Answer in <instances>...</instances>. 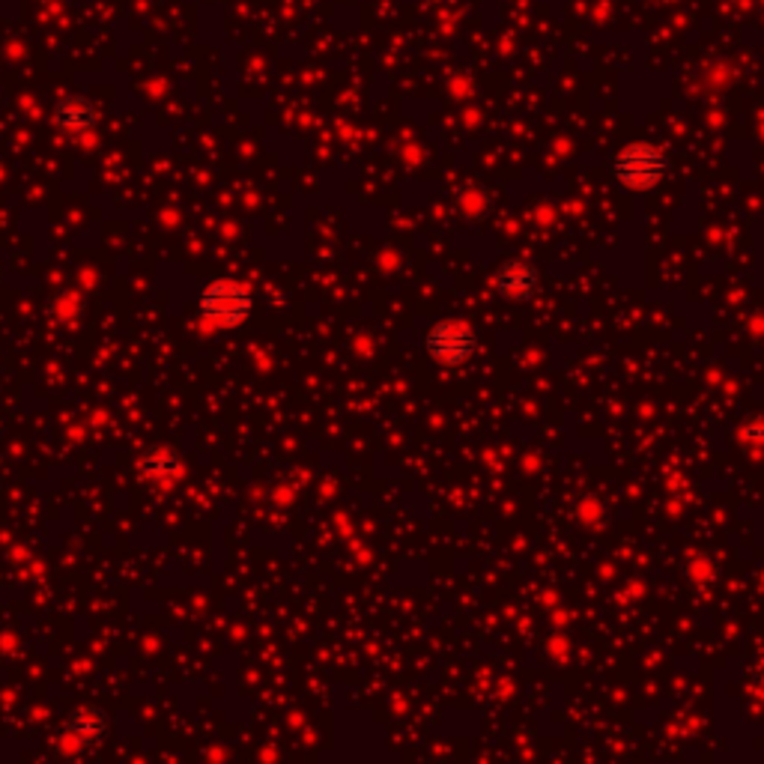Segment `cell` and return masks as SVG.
<instances>
[{"instance_id": "obj_3", "label": "cell", "mask_w": 764, "mask_h": 764, "mask_svg": "<svg viewBox=\"0 0 764 764\" xmlns=\"http://www.w3.org/2000/svg\"><path fill=\"white\" fill-rule=\"evenodd\" d=\"M424 350L436 365L457 368L478 353V332L463 320H442L424 335Z\"/></svg>"}, {"instance_id": "obj_5", "label": "cell", "mask_w": 764, "mask_h": 764, "mask_svg": "<svg viewBox=\"0 0 764 764\" xmlns=\"http://www.w3.org/2000/svg\"><path fill=\"white\" fill-rule=\"evenodd\" d=\"M108 735V717L96 708H84V711H75L63 729V741L69 750H90V747H99Z\"/></svg>"}, {"instance_id": "obj_1", "label": "cell", "mask_w": 764, "mask_h": 764, "mask_svg": "<svg viewBox=\"0 0 764 764\" xmlns=\"http://www.w3.org/2000/svg\"><path fill=\"white\" fill-rule=\"evenodd\" d=\"M254 311V293L236 278H215L197 296V317L212 329H236Z\"/></svg>"}, {"instance_id": "obj_8", "label": "cell", "mask_w": 764, "mask_h": 764, "mask_svg": "<svg viewBox=\"0 0 764 764\" xmlns=\"http://www.w3.org/2000/svg\"><path fill=\"white\" fill-rule=\"evenodd\" d=\"M741 436H744V442H747V445H753V448H764V415L753 418V421L741 430Z\"/></svg>"}, {"instance_id": "obj_7", "label": "cell", "mask_w": 764, "mask_h": 764, "mask_svg": "<svg viewBox=\"0 0 764 764\" xmlns=\"http://www.w3.org/2000/svg\"><path fill=\"white\" fill-rule=\"evenodd\" d=\"M138 469H141V475H144L147 481L174 484V481L183 475V460H180V454L171 451V448H153V451H147V454L141 457Z\"/></svg>"}, {"instance_id": "obj_6", "label": "cell", "mask_w": 764, "mask_h": 764, "mask_svg": "<svg viewBox=\"0 0 764 764\" xmlns=\"http://www.w3.org/2000/svg\"><path fill=\"white\" fill-rule=\"evenodd\" d=\"M96 120H99L96 105L84 96H69L54 108V126L63 135H87L93 132Z\"/></svg>"}, {"instance_id": "obj_2", "label": "cell", "mask_w": 764, "mask_h": 764, "mask_svg": "<svg viewBox=\"0 0 764 764\" xmlns=\"http://www.w3.org/2000/svg\"><path fill=\"white\" fill-rule=\"evenodd\" d=\"M669 159L651 144H627L612 159V177L630 191H648L663 183Z\"/></svg>"}, {"instance_id": "obj_4", "label": "cell", "mask_w": 764, "mask_h": 764, "mask_svg": "<svg viewBox=\"0 0 764 764\" xmlns=\"http://www.w3.org/2000/svg\"><path fill=\"white\" fill-rule=\"evenodd\" d=\"M493 287L499 296H505L511 302H526L538 290V269L526 260H508L496 269Z\"/></svg>"}]
</instances>
